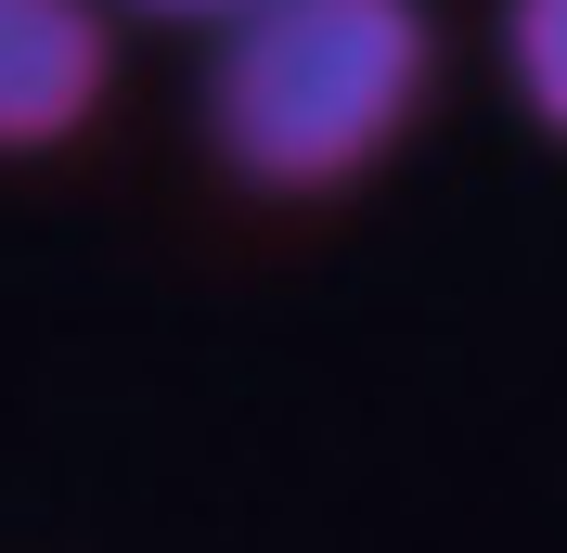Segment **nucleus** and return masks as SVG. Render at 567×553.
Wrapping results in <instances>:
<instances>
[{
	"label": "nucleus",
	"mask_w": 567,
	"mask_h": 553,
	"mask_svg": "<svg viewBox=\"0 0 567 553\" xmlns=\"http://www.w3.org/2000/svg\"><path fill=\"white\" fill-rule=\"evenodd\" d=\"M439 91V13L425 0H258L207 52V155L271 207L349 194L413 142Z\"/></svg>",
	"instance_id": "nucleus-1"
},
{
	"label": "nucleus",
	"mask_w": 567,
	"mask_h": 553,
	"mask_svg": "<svg viewBox=\"0 0 567 553\" xmlns=\"http://www.w3.org/2000/svg\"><path fill=\"white\" fill-rule=\"evenodd\" d=\"M104 104H116L104 0H0V168L91 142Z\"/></svg>",
	"instance_id": "nucleus-2"
},
{
	"label": "nucleus",
	"mask_w": 567,
	"mask_h": 553,
	"mask_svg": "<svg viewBox=\"0 0 567 553\" xmlns=\"http://www.w3.org/2000/svg\"><path fill=\"white\" fill-rule=\"evenodd\" d=\"M503 77L542 142H567V0H503Z\"/></svg>",
	"instance_id": "nucleus-3"
},
{
	"label": "nucleus",
	"mask_w": 567,
	"mask_h": 553,
	"mask_svg": "<svg viewBox=\"0 0 567 553\" xmlns=\"http://www.w3.org/2000/svg\"><path fill=\"white\" fill-rule=\"evenodd\" d=\"M130 13H155V27H233V13H258V0H130Z\"/></svg>",
	"instance_id": "nucleus-4"
}]
</instances>
